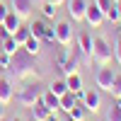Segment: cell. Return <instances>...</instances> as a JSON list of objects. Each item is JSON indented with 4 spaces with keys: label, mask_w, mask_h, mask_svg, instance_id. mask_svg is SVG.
<instances>
[{
    "label": "cell",
    "mask_w": 121,
    "mask_h": 121,
    "mask_svg": "<svg viewBox=\"0 0 121 121\" xmlns=\"http://www.w3.org/2000/svg\"><path fill=\"white\" fill-rule=\"evenodd\" d=\"M3 75H5V68H3V65H0V78H3Z\"/></svg>",
    "instance_id": "obj_37"
},
{
    "label": "cell",
    "mask_w": 121,
    "mask_h": 121,
    "mask_svg": "<svg viewBox=\"0 0 121 121\" xmlns=\"http://www.w3.org/2000/svg\"><path fill=\"white\" fill-rule=\"evenodd\" d=\"M78 102H80V97H78L75 92H70V90H68L65 95H60V112H65V114H68Z\"/></svg>",
    "instance_id": "obj_18"
},
{
    "label": "cell",
    "mask_w": 121,
    "mask_h": 121,
    "mask_svg": "<svg viewBox=\"0 0 121 121\" xmlns=\"http://www.w3.org/2000/svg\"><path fill=\"white\" fill-rule=\"evenodd\" d=\"M5 36H10V34H7L5 29H3V24H0V46H3V39H5Z\"/></svg>",
    "instance_id": "obj_32"
},
{
    "label": "cell",
    "mask_w": 121,
    "mask_h": 121,
    "mask_svg": "<svg viewBox=\"0 0 121 121\" xmlns=\"http://www.w3.org/2000/svg\"><path fill=\"white\" fill-rule=\"evenodd\" d=\"M15 99V87H12V80H10L7 75L0 78V102L3 104H10Z\"/></svg>",
    "instance_id": "obj_13"
},
{
    "label": "cell",
    "mask_w": 121,
    "mask_h": 121,
    "mask_svg": "<svg viewBox=\"0 0 121 121\" xmlns=\"http://www.w3.org/2000/svg\"><path fill=\"white\" fill-rule=\"evenodd\" d=\"M17 48H19V44L15 41V36H12V34L3 39V46H0V51H5V53H10V56H12V53L17 51Z\"/></svg>",
    "instance_id": "obj_22"
},
{
    "label": "cell",
    "mask_w": 121,
    "mask_h": 121,
    "mask_svg": "<svg viewBox=\"0 0 121 121\" xmlns=\"http://www.w3.org/2000/svg\"><path fill=\"white\" fill-rule=\"evenodd\" d=\"M95 5H97L99 10H102V12H107V10L114 5V0H95Z\"/></svg>",
    "instance_id": "obj_28"
},
{
    "label": "cell",
    "mask_w": 121,
    "mask_h": 121,
    "mask_svg": "<svg viewBox=\"0 0 121 121\" xmlns=\"http://www.w3.org/2000/svg\"><path fill=\"white\" fill-rule=\"evenodd\" d=\"M34 3H39V5H41V3H46V0H34Z\"/></svg>",
    "instance_id": "obj_40"
},
{
    "label": "cell",
    "mask_w": 121,
    "mask_h": 121,
    "mask_svg": "<svg viewBox=\"0 0 121 121\" xmlns=\"http://www.w3.org/2000/svg\"><path fill=\"white\" fill-rule=\"evenodd\" d=\"M10 10H12V12L15 15H19V17H22V19H29V17H32V12H34V0H10Z\"/></svg>",
    "instance_id": "obj_11"
},
{
    "label": "cell",
    "mask_w": 121,
    "mask_h": 121,
    "mask_svg": "<svg viewBox=\"0 0 121 121\" xmlns=\"http://www.w3.org/2000/svg\"><path fill=\"white\" fill-rule=\"evenodd\" d=\"M65 85H68V90H70V92L80 95V92H82V78H80V73L65 75Z\"/></svg>",
    "instance_id": "obj_19"
},
{
    "label": "cell",
    "mask_w": 121,
    "mask_h": 121,
    "mask_svg": "<svg viewBox=\"0 0 121 121\" xmlns=\"http://www.w3.org/2000/svg\"><path fill=\"white\" fill-rule=\"evenodd\" d=\"M65 5H68V17L73 22H85L87 0H65Z\"/></svg>",
    "instance_id": "obj_10"
},
{
    "label": "cell",
    "mask_w": 121,
    "mask_h": 121,
    "mask_svg": "<svg viewBox=\"0 0 121 121\" xmlns=\"http://www.w3.org/2000/svg\"><path fill=\"white\" fill-rule=\"evenodd\" d=\"M12 121H32V119H12Z\"/></svg>",
    "instance_id": "obj_39"
},
{
    "label": "cell",
    "mask_w": 121,
    "mask_h": 121,
    "mask_svg": "<svg viewBox=\"0 0 121 121\" xmlns=\"http://www.w3.org/2000/svg\"><path fill=\"white\" fill-rule=\"evenodd\" d=\"M92 60H95L97 65H109L114 60V48L109 46L107 39L92 36Z\"/></svg>",
    "instance_id": "obj_4"
},
{
    "label": "cell",
    "mask_w": 121,
    "mask_h": 121,
    "mask_svg": "<svg viewBox=\"0 0 121 121\" xmlns=\"http://www.w3.org/2000/svg\"><path fill=\"white\" fill-rule=\"evenodd\" d=\"M75 48L82 53L85 60H92V34H90V32H80V34H78Z\"/></svg>",
    "instance_id": "obj_12"
},
{
    "label": "cell",
    "mask_w": 121,
    "mask_h": 121,
    "mask_svg": "<svg viewBox=\"0 0 121 121\" xmlns=\"http://www.w3.org/2000/svg\"><path fill=\"white\" fill-rule=\"evenodd\" d=\"M114 60L121 63V36L116 39V44H114Z\"/></svg>",
    "instance_id": "obj_29"
},
{
    "label": "cell",
    "mask_w": 121,
    "mask_h": 121,
    "mask_svg": "<svg viewBox=\"0 0 121 121\" xmlns=\"http://www.w3.org/2000/svg\"><path fill=\"white\" fill-rule=\"evenodd\" d=\"M87 114H90V112L85 109V104H82V102H78V104L68 112V116L73 119V121H87Z\"/></svg>",
    "instance_id": "obj_20"
},
{
    "label": "cell",
    "mask_w": 121,
    "mask_h": 121,
    "mask_svg": "<svg viewBox=\"0 0 121 121\" xmlns=\"http://www.w3.org/2000/svg\"><path fill=\"white\" fill-rule=\"evenodd\" d=\"M104 17L109 19V22H114V24H116V22H119V19H121V15H119V7H116V3H114L112 7H109V10H107V12H104Z\"/></svg>",
    "instance_id": "obj_25"
},
{
    "label": "cell",
    "mask_w": 121,
    "mask_h": 121,
    "mask_svg": "<svg viewBox=\"0 0 121 121\" xmlns=\"http://www.w3.org/2000/svg\"><path fill=\"white\" fill-rule=\"evenodd\" d=\"M41 102L51 109V114H58V112H60V97L53 95L51 90H44V92H41Z\"/></svg>",
    "instance_id": "obj_16"
},
{
    "label": "cell",
    "mask_w": 121,
    "mask_h": 121,
    "mask_svg": "<svg viewBox=\"0 0 121 121\" xmlns=\"http://www.w3.org/2000/svg\"><path fill=\"white\" fill-rule=\"evenodd\" d=\"M29 29H32V36L41 39L44 44H56V34H53V24L48 22V19H34V22H29Z\"/></svg>",
    "instance_id": "obj_5"
},
{
    "label": "cell",
    "mask_w": 121,
    "mask_h": 121,
    "mask_svg": "<svg viewBox=\"0 0 121 121\" xmlns=\"http://www.w3.org/2000/svg\"><path fill=\"white\" fill-rule=\"evenodd\" d=\"M116 107H121V97H116Z\"/></svg>",
    "instance_id": "obj_38"
},
{
    "label": "cell",
    "mask_w": 121,
    "mask_h": 121,
    "mask_svg": "<svg viewBox=\"0 0 121 121\" xmlns=\"http://www.w3.org/2000/svg\"><path fill=\"white\" fill-rule=\"evenodd\" d=\"M51 3H53V5H63L65 0H51Z\"/></svg>",
    "instance_id": "obj_36"
},
{
    "label": "cell",
    "mask_w": 121,
    "mask_h": 121,
    "mask_svg": "<svg viewBox=\"0 0 121 121\" xmlns=\"http://www.w3.org/2000/svg\"><path fill=\"white\" fill-rule=\"evenodd\" d=\"M10 58H12L10 53H5V51H0V65L5 68V73H7V65H10Z\"/></svg>",
    "instance_id": "obj_30"
},
{
    "label": "cell",
    "mask_w": 121,
    "mask_h": 121,
    "mask_svg": "<svg viewBox=\"0 0 121 121\" xmlns=\"http://www.w3.org/2000/svg\"><path fill=\"white\" fill-rule=\"evenodd\" d=\"M53 34H56V44L58 46H70L73 44V24H70L68 19L53 24Z\"/></svg>",
    "instance_id": "obj_6"
},
{
    "label": "cell",
    "mask_w": 121,
    "mask_h": 121,
    "mask_svg": "<svg viewBox=\"0 0 121 121\" xmlns=\"http://www.w3.org/2000/svg\"><path fill=\"white\" fill-rule=\"evenodd\" d=\"M41 46H44V41H41V39H36V36H29L27 41L22 44V48H24L29 56H39V53H41Z\"/></svg>",
    "instance_id": "obj_17"
},
{
    "label": "cell",
    "mask_w": 121,
    "mask_h": 121,
    "mask_svg": "<svg viewBox=\"0 0 121 121\" xmlns=\"http://www.w3.org/2000/svg\"><path fill=\"white\" fill-rule=\"evenodd\" d=\"M0 121H7V119H0Z\"/></svg>",
    "instance_id": "obj_42"
},
{
    "label": "cell",
    "mask_w": 121,
    "mask_h": 121,
    "mask_svg": "<svg viewBox=\"0 0 121 121\" xmlns=\"http://www.w3.org/2000/svg\"><path fill=\"white\" fill-rule=\"evenodd\" d=\"M65 121H73V119H70V116H65Z\"/></svg>",
    "instance_id": "obj_41"
},
{
    "label": "cell",
    "mask_w": 121,
    "mask_h": 121,
    "mask_svg": "<svg viewBox=\"0 0 121 121\" xmlns=\"http://www.w3.org/2000/svg\"><path fill=\"white\" fill-rule=\"evenodd\" d=\"M82 53L78 51V48H73V51H68L65 46L56 48L53 53V65L60 70V75H73V73H80V65H82Z\"/></svg>",
    "instance_id": "obj_2"
},
{
    "label": "cell",
    "mask_w": 121,
    "mask_h": 121,
    "mask_svg": "<svg viewBox=\"0 0 121 121\" xmlns=\"http://www.w3.org/2000/svg\"><path fill=\"white\" fill-rule=\"evenodd\" d=\"M78 97H80V102L85 104V109H87L90 114H97L99 109H102V97H99V90H82Z\"/></svg>",
    "instance_id": "obj_7"
},
{
    "label": "cell",
    "mask_w": 121,
    "mask_h": 121,
    "mask_svg": "<svg viewBox=\"0 0 121 121\" xmlns=\"http://www.w3.org/2000/svg\"><path fill=\"white\" fill-rule=\"evenodd\" d=\"M85 22L92 27V29H97V27H102L104 22H107V17H104V12L99 10L95 3H87V10H85Z\"/></svg>",
    "instance_id": "obj_9"
},
{
    "label": "cell",
    "mask_w": 121,
    "mask_h": 121,
    "mask_svg": "<svg viewBox=\"0 0 121 121\" xmlns=\"http://www.w3.org/2000/svg\"><path fill=\"white\" fill-rule=\"evenodd\" d=\"M56 12H58V5H53L51 0L41 3V17L44 19H56Z\"/></svg>",
    "instance_id": "obj_21"
},
{
    "label": "cell",
    "mask_w": 121,
    "mask_h": 121,
    "mask_svg": "<svg viewBox=\"0 0 121 121\" xmlns=\"http://www.w3.org/2000/svg\"><path fill=\"white\" fill-rule=\"evenodd\" d=\"M10 80H17V82H22V80H39L41 78V68L36 63V56H29L22 46L17 48L10 58V65H7V73Z\"/></svg>",
    "instance_id": "obj_1"
},
{
    "label": "cell",
    "mask_w": 121,
    "mask_h": 121,
    "mask_svg": "<svg viewBox=\"0 0 121 121\" xmlns=\"http://www.w3.org/2000/svg\"><path fill=\"white\" fill-rule=\"evenodd\" d=\"M116 32H119V36H121V19L116 22Z\"/></svg>",
    "instance_id": "obj_35"
},
{
    "label": "cell",
    "mask_w": 121,
    "mask_h": 121,
    "mask_svg": "<svg viewBox=\"0 0 121 121\" xmlns=\"http://www.w3.org/2000/svg\"><path fill=\"white\" fill-rule=\"evenodd\" d=\"M48 90H51L53 95H58V97H60V95H65V92H68V85H65V78H58V80H53V82L48 85Z\"/></svg>",
    "instance_id": "obj_24"
},
{
    "label": "cell",
    "mask_w": 121,
    "mask_h": 121,
    "mask_svg": "<svg viewBox=\"0 0 121 121\" xmlns=\"http://www.w3.org/2000/svg\"><path fill=\"white\" fill-rule=\"evenodd\" d=\"M46 121H65V119H58V114H51V116H48Z\"/></svg>",
    "instance_id": "obj_33"
},
{
    "label": "cell",
    "mask_w": 121,
    "mask_h": 121,
    "mask_svg": "<svg viewBox=\"0 0 121 121\" xmlns=\"http://www.w3.org/2000/svg\"><path fill=\"white\" fill-rule=\"evenodd\" d=\"M5 107H7V104H3V102H0V119H5Z\"/></svg>",
    "instance_id": "obj_34"
},
{
    "label": "cell",
    "mask_w": 121,
    "mask_h": 121,
    "mask_svg": "<svg viewBox=\"0 0 121 121\" xmlns=\"http://www.w3.org/2000/svg\"><path fill=\"white\" fill-rule=\"evenodd\" d=\"M12 36H15V41H17L19 46H22V44L27 41V39H29V36H32V29H29V24H22V27H19V29H17V32L12 34Z\"/></svg>",
    "instance_id": "obj_23"
},
{
    "label": "cell",
    "mask_w": 121,
    "mask_h": 121,
    "mask_svg": "<svg viewBox=\"0 0 121 121\" xmlns=\"http://www.w3.org/2000/svg\"><path fill=\"white\" fill-rule=\"evenodd\" d=\"M41 82L39 80H22V85H19V90L15 92V99H17V104L19 107H32L34 102H39L41 99Z\"/></svg>",
    "instance_id": "obj_3"
},
{
    "label": "cell",
    "mask_w": 121,
    "mask_h": 121,
    "mask_svg": "<svg viewBox=\"0 0 121 121\" xmlns=\"http://www.w3.org/2000/svg\"><path fill=\"white\" fill-rule=\"evenodd\" d=\"M107 121H121V107H112V109H109V112H107Z\"/></svg>",
    "instance_id": "obj_26"
},
{
    "label": "cell",
    "mask_w": 121,
    "mask_h": 121,
    "mask_svg": "<svg viewBox=\"0 0 121 121\" xmlns=\"http://www.w3.org/2000/svg\"><path fill=\"white\" fill-rule=\"evenodd\" d=\"M29 116H32V121H46L48 116H51V109L39 99V102H34L32 107H29Z\"/></svg>",
    "instance_id": "obj_14"
},
{
    "label": "cell",
    "mask_w": 121,
    "mask_h": 121,
    "mask_svg": "<svg viewBox=\"0 0 121 121\" xmlns=\"http://www.w3.org/2000/svg\"><path fill=\"white\" fill-rule=\"evenodd\" d=\"M7 12H10V5H7V3H3V0H0V24H3V19L7 17Z\"/></svg>",
    "instance_id": "obj_31"
},
{
    "label": "cell",
    "mask_w": 121,
    "mask_h": 121,
    "mask_svg": "<svg viewBox=\"0 0 121 121\" xmlns=\"http://www.w3.org/2000/svg\"><path fill=\"white\" fill-rule=\"evenodd\" d=\"M109 92H112V97H121V75H116V78H114L112 90H109Z\"/></svg>",
    "instance_id": "obj_27"
},
{
    "label": "cell",
    "mask_w": 121,
    "mask_h": 121,
    "mask_svg": "<svg viewBox=\"0 0 121 121\" xmlns=\"http://www.w3.org/2000/svg\"><path fill=\"white\" fill-rule=\"evenodd\" d=\"M22 22H24V19H22V17H19V15H15V12H12V10H10V12H7V17L3 19V29H5V32H7V34H15V32H17V29H19V27H22Z\"/></svg>",
    "instance_id": "obj_15"
},
{
    "label": "cell",
    "mask_w": 121,
    "mask_h": 121,
    "mask_svg": "<svg viewBox=\"0 0 121 121\" xmlns=\"http://www.w3.org/2000/svg\"><path fill=\"white\" fill-rule=\"evenodd\" d=\"M114 78H116V73H114L109 65H99V70L95 73V85H97L99 90H104V92H109V90H112Z\"/></svg>",
    "instance_id": "obj_8"
}]
</instances>
